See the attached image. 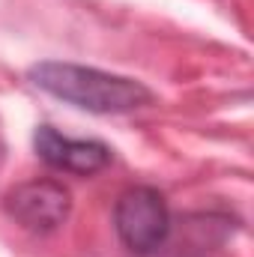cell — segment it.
<instances>
[{
  "label": "cell",
  "mask_w": 254,
  "mask_h": 257,
  "mask_svg": "<svg viewBox=\"0 0 254 257\" xmlns=\"http://www.w3.org/2000/svg\"><path fill=\"white\" fill-rule=\"evenodd\" d=\"M33 147L36 156L63 174L75 177H90L99 174L102 168H108L111 162V147H105L102 141H81V138H66L54 126H39L33 135Z\"/></svg>",
  "instance_id": "277c9868"
},
{
  "label": "cell",
  "mask_w": 254,
  "mask_h": 257,
  "mask_svg": "<svg viewBox=\"0 0 254 257\" xmlns=\"http://www.w3.org/2000/svg\"><path fill=\"white\" fill-rule=\"evenodd\" d=\"M30 81L48 96L90 114H129L153 102V90L141 81L93 66L48 60L30 69Z\"/></svg>",
  "instance_id": "6da1fadb"
},
{
  "label": "cell",
  "mask_w": 254,
  "mask_h": 257,
  "mask_svg": "<svg viewBox=\"0 0 254 257\" xmlns=\"http://www.w3.org/2000/svg\"><path fill=\"white\" fill-rule=\"evenodd\" d=\"M6 215L30 233H54L72 212V194L57 180H30L6 194Z\"/></svg>",
  "instance_id": "3957f363"
},
{
  "label": "cell",
  "mask_w": 254,
  "mask_h": 257,
  "mask_svg": "<svg viewBox=\"0 0 254 257\" xmlns=\"http://www.w3.org/2000/svg\"><path fill=\"white\" fill-rule=\"evenodd\" d=\"M114 227L132 254H156L171 236V209L165 194L153 186H135L117 197Z\"/></svg>",
  "instance_id": "7a4b0ae2"
}]
</instances>
